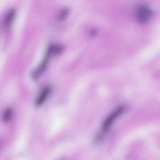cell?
Returning <instances> with one entry per match:
<instances>
[{
  "instance_id": "1",
  "label": "cell",
  "mask_w": 160,
  "mask_h": 160,
  "mask_svg": "<svg viewBox=\"0 0 160 160\" xmlns=\"http://www.w3.org/2000/svg\"><path fill=\"white\" fill-rule=\"evenodd\" d=\"M153 16V12L148 5L140 4L135 11V16L138 22L146 24L150 21Z\"/></svg>"
},
{
  "instance_id": "2",
  "label": "cell",
  "mask_w": 160,
  "mask_h": 160,
  "mask_svg": "<svg viewBox=\"0 0 160 160\" xmlns=\"http://www.w3.org/2000/svg\"><path fill=\"white\" fill-rule=\"evenodd\" d=\"M124 110L123 107H118L107 117L103 124V131L104 132H107L110 129L114 121L124 112Z\"/></svg>"
},
{
  "instance_id": "3",
  "label": "cell",
  "mask_w": 160,
  "mask_h": 160,
  "mask_svg": "<svg viewBox=\"0 0 160 160\" xmlns=\"http://www.w3.org/2000/svg\"><path fill=\"white\" fill-rule=\"evenodd\" d=\"M50 57H51V55L49 54V52L48 51H47L45 57L43 60L32 73V78L33 79L36 80V79H38L46 70L48 64V60Z\"/></svg>"
},
{
  "instance_id": "4",
  "label": "cell",
  "mask_w": 160,
  "mask_h": 160,
  "mask_svg": "<svg viewBox=\"0 0 160 160\" xmlns=\"http://www.w3.org/2000/svg\"><path fill=\"white\" fill-rule=\"evenodd\" d=\"M51 92V88L50 86H46L39 93L35 102V104L37 106H40L44 103L50 95Z\"/></svg>"
},
{
  "instance_id": "5",
  "label": "cell",
  "mask_w": 160,
  "mask_h": 160,
  "mask_svg": "<svg viewBox=\"0 0 160 160\" xmlns=\"http://www.w3.org/2000/svg\"><path fill=\"white\" fill-rule=\"evenodd\" d=\"M16 16V11L14 9L9 11L5 15L4 19V26L6 28H9L12 25L14 20Z\"/></svg>"
},
{
  "instance_id": "6",
  "label": "cell",
  "mask_w": 160,
  "mask_h": 160,
  "mask_svg": "<svg viewBox=\"0 0 160 160\" xmlns=\"http://www.w3.org/2000/svg\"><path fill=\"white\" fill-rule=\"evenodd\" d=\"M63 47L61 45L57 44L51 45L48 49L51 56H58L60 55L63 52Z\"/></svg>"
},
{
  "instance_id": "7",
  "label": "cell",
  "mask_w": 160,
  "mask_h": 160,
  "mask_svg": "<svg viewBox=\"0 0 160 160\" xmlns=\"http://www.w3.org/2000/svg\"><path fill=\"white\" fill-rule=\"evenodd\" d=\"M13 115V111L11 108H8L5 110L3 115V120L5 122H8L11 120Z\"/></svg>"
},
{
  "instance_id": "8",
  "label": "cell",
  "mask_w": 160,
  "mask_h": 160,
  "mask_svg": "<svg viewBox=\"0 0 160 160\" xmlns=\"http://www.w3.org/2000/svg\"><path fill=\"white\" fill-rule=\"evenodd\" d=\"M70 11L68 9H64L60 12L58 15V19L60 21H62L66 19L69 15Z\"/></svg>"
}]
</instances>
